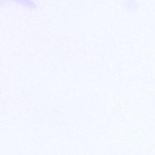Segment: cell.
Masks as SVG:
<instances>
[{"label":"cell","mask_w":155,"mask_h":155,"mask_svg":"<svg viewBox=\"0 0 155 155\" xmlns=\"http://www.w3.org/2000/svg\"><path fill=\"white\" fill-rule=\"evenodd\" d=\"M5 1L16 2L19 5H21L22 6H25L28 8L33 7V6L35 5V3L33 0H5Z\"/></svg>","instance_id":"cell-2"},{"label":"cell","mask_w":155,"mask_h":155,"mask_svg":"<svg viewBox=\"0 0 155 155\" xmlns=\"http://www.w3.org/2000/svg\"><path fill=\"white\" fill-rule=\"evenodd\" d=\"M124 5L127 10L135 11L137 8L139 4L136 0H125Z\"/></svg>","instance_id":"cell-1"}]
</instances>
